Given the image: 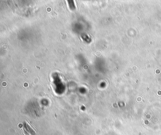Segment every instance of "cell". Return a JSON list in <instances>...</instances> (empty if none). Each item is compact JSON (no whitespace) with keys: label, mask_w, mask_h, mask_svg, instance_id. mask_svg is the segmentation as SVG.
Segmentation results:
<instances>
[{"label":"cell","mask_w":161,"mask_h":135,"mask_svg":"<svg viewBox=\"0 0 161 135\" xmlns=\"http://www.w3.org/2000/svg\"><path fill=\"white\" fill-rule=\"evenodd\" d=\"M24 130L27 133L30 134H32V135H35V131H33V129L31 128V126H30L27 122H25L24 123Z\"/></svg>","instance_id":"cell-1"}]
</instances>
